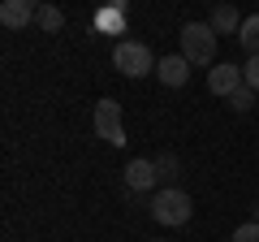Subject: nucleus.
I'll list each match as a JSON object with an SVG mask.
<instances>
[{
    "instance_id": "7",
    "label": "nucleus",
    "mask_w": 259,
    "mask_h": 242,
    "mask_svg": "<svg viewBox=\"0 0 259 242\" xmlns=\"http://www.w3.org/2000/svg\"><path fill=\"white\" fill-rule=\"evenodd\" d=\"M190 61H186L182 52H173V56H160V65H156V78H160V87H186L190 83Z\"/></svg>"
},
{
    "instance_id": "2",
    "label": "nucleus",
    "mask_w": 259,
    "mask_h": 242,
    "mask_svg": "<svg viewBox=\"0 0 259 242\" xmlns=\"http://www.w3.org/2000/svg\"><path fill=\"white\" fill-rule=\"evenodd\" d=\"M177 39H182V56L190 61V65L203 69V65H212V61H216V39H221V35H216L207 22H186Z\"/></svg>"
},
{
    "instance_id": "13",
    "label": "nucleus",
    "mask_w": 259,
    "mask_h": 242,
    "mask_svg": "<svg viewBox=\"0 0 259 242\" xmlns=\"http://www.w3.org/2000/svg\"><path fill=\"white\" fill-rule=\"evenodd\" d=\"M229 108L233 112H250L255 108V91H250V87H238V91L229 95Z\"/></svg>"
},
{
    "instance_id": "14",
    "label": "nucleus",
    "mask_w": 259,
    "mask_h": 242,
    "mask_svg": "<svg viewBox=\"0 0 259 242\" xmlns=\"http://www.w3.org/2000/svg\"><path fill=\"white\" fill-rule=\"evenodd\" d=\"M117 26H121V9H104L100 18L91 22V35H95V30H117Z\"/></svg>"
},
{
    "instance_id": "1",
    "label": "nucleus",
    "mask_w": 259,
    "mask_h": 242,
    "mask_svg": "<svg viewBox=\"0 0 259 242\" xmlns=\"http://www.w3.org/2000/svg\"><path fill=\"white\" fill-rule=\"evenodd\" d=\"M147 208H151V216H156L164 229H177V225H186V221L194 216V199L186 195L182 186H164V190H156Z\"/></svg>"
},
{
    "instance_id": "12",
    "label": "nucleus",
    "mask_w": 259,
    "mask_h": 242,
    "mask_svg": "<svg viewBox=\"0 0 259 242\" xmlns=\"http://www.w3.org/2000/svg\"><path fill=\"white\" fill-rule=\"evenodd\" d=\"M35 26L52 35V30H61V26H65V13L56 9V5H39V13H35Z\"/></svg>"
},
{
    "instance_id": "8",
    "label": "nucleus",
    "mask_w": 259,
    "mask_h": 242,
    "mask_svg": "<svg viewBox=\"0 0 259 242\" xmlns=\"http://www.w3.org/2000/svg\"><path fill=\"white\" fill-rule=\"evenodd\" d=\"M35 13H39L35 0H5V5H0V26L5 30H22V26L35 22Z\"/></svg>"
},
{
    "instance_id": "9",
    "label": "nucleus",
    "mask_w": 259,
    "mask_h": 242,
    "mask_svg": "<svg viewBox=\"0 0 259 242\" xmlns=\"http://www.w3.org/2000/svg\"><path fill=\"white\" fill-rule=\"evenodd\" d=\"M242 22H246V18L238 13V5H216V9H212V18H207V26H212L216 35H238V30H242Z\"/></svg>"
},
{
    "instance_id": "18",
    "label": "nucleus",
    "mask_w": 259,
    "mask_h": 242,
    "mask_svg": "<svg viewBox=\"0 0 259 242\" xmlns=\"http://www.w3.org/2000/svg\"><path fill=\"white\" fill-rule=\"evenodd\" d=\"M156 242H164V238H156Z\"/></svg>"
},
{
    "instance_id": "6",
    "label": "nucleus",
    "mask_w": 259,
    "mask_h": 242,
    "mask_svg": "<svg viewBox=\"0 0 259 242\" xmlns=\"http://www.w3.org/2000/svg\"><path fill=\"white\" fill-rule=\"evenodd\" d=\"M238 87H246V78H242V65L225 61V65H212V69H207V91H212V95H225V100H229Z\"/></svg>"
},
{
    "instance_id": "17",
    "label": "nucleus",
    "mask_w": 259,
    "mask_h": 242,
    "mask_svg": "<svg viewBox=\"0 0 259 242\" xmlns=\"http://www.w3.org/2000/svg\"><path fill=\"white\" fill-rule=\"evenodd\" d=\"M250 221H255V225H259V199H255V208H250Z\"/></svg>"
},
{
    "instance_id": "5",
    "label": "nucleus",
    "mask_w": 259,
    "mask_h": 242,
    "mask_svg": "<svg viewBox=\"0 0 259 242\" xmlns=\"http://www.w3.org/2000/svg\"><path fill=\"white\" fill-rule=\"evenodd\" d=\"M121 173H125V190H130V195H151V190L160 186L156 160H147V156H134Z\"/></svg>"
},
{
    "instance_id": "4",
    "label": "nucleus",
    "mask_w": 259,
    "mask_h": 242,
    "mask_svg": "<svg viewBox=\"0 0 259 242\" xmlns=\"http://www.w3.org/2000/svg\"><path fill=\"white\" fill-rule=\"evenodd\" d=\"M95 134H100L108 147H125V126H121V104L112 95L95 100Z\"/></svg>"
},
{
    "instance_id": "3",
    "label": "nucleus",
    "mask_w": 259,
    "mask_h": 242,
    "mask_svg": "<svg viewBox=\"0 0 259 242\" xmlns=\"http://www.w3.org/2000/svg\"><path fill=\"white\" fill-rule=\"evenodd\" d=\"M112 65H117V74H125V78H147V74H156V56H151V48L147 44H134V39H121L117 48H112Z\"/></svg>"
},
{
    "instance_id": "11",
    "label": "nucleus",
    "mask_w": 259,
    "mask_h": 242,
    "mask_svg": "<svg viewBox=\"0 0 259 242\" xmlns=\"http://www.w3.org/2000/svg\"><path fill=\"white\" fill-rule=\"evenodd\" d=\"M238 44L246 48V56H259V13H250L238 30Z\"/></svg>"
},
{
    "instance_id": "10",
    "label": "nucleus",
    "mask_w": 259,
    "mask_h": 242,
    "mask_svg": "<svg viewBox=\"0 0 259 242\" xmlns=\"http://www.w3.org/2000/svg\"><path fill=\"white\" fill-rule=\"evenodd\" d=\"M156 173H160V186H173L177 177H182V160L173 151H160L156 156Z\"/></svg>"
},
{
    "instance_id": "16",
    "label": "nucleus",
    "mask_w": 259,
    "mask_h": 242,
    "mask_svg": "<svg viewBox=\"0 0 259 242\" xmlns=\"http://www.w3.org/2000/svg\"><path fill=\"white\" fill-rule=\"evenodd\" d=\"M229 242H259V225H255V221L238 225V229H233V238H229Z\"/></svg>"
},
{
    "instance_id": "15",
    "label": "nucleus",
    "mask_w": 259,
    "mask_h": 242,
    "mask_svg": "<svg viewBox=\"0 0 259 242\" xmlns=\"http://www.w3.org/2000/svg\"><path fill=\"white\" fill-rule=\"evenodd\" d=\"M242 78H246V87L259 95V56H246V61H242Z\"/></svg>"
}]
</instances>
